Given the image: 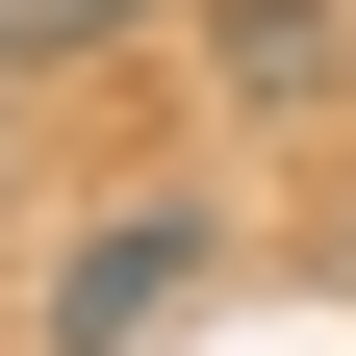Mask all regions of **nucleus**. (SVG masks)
<instances>
[{
    "label": "nucleus",
    "mask_w": 356,
    "mask_h": 356,
    "mask_svg": "<svg viewBox=\"0 0 356 356\" xmlns=\"http://www.w3.org/2000/svg\"><path fill=\"white\" fill-rule=\"evenodd\" d=\"M127 26H153V0H26V51H127Z\"/></svg>",
    "instance_id": "nucleus-3"
},
{
    "label": "nucleus",
    "mask_w": 356,
    "mask_h": 356,
    "mask_svg": "<svg viewBox=\"0 0 356 356\" xmlns=\"http://www.w3.org/2000/svg\"><path fill=\"white\" fill-rule=\"evenodd\" d=\"M178 280H204V204H127V229H76V280H51V356H127Z\"/></svg>",
    "instance_id": "nucleus-1"
},
{
    "label": "nucleus",
    "mask_w": 356,
    "mask_h": 356,
    "mask_svg": "<svg viewBox=\"0 0 356 356\" xmlns=\"http://www.w3.org/2000/svg\"><path fill=\"white\" fill-rule=\"evenodd\" d=\"M229 76H254V102H331V0H254V26H229Z\"/></svg>",
    "instance_id": "nucleus-2"
},
{
    "label": "nucleus",
    "mask_w": 356,
    "mask_h": 356,
    "mask_svg": "<svg viewBox=\"0 0 356 356\" xmlns=\"http://www.w3.org/2000/svg\"><path fill=\"white\" fill-rule=\"evenodd\" d=\"M0 76H26V0H0Z\"/></svg>",
    "instance_id": "nucleus-4"
}]
</instances>
